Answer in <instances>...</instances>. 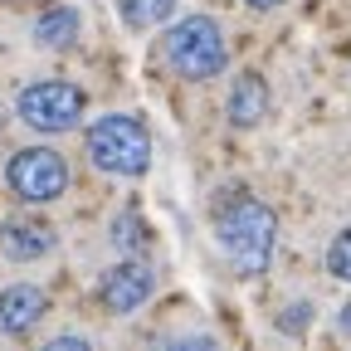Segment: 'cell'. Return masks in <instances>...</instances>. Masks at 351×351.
I'll return each instance as SVG.
<instances>
[{"label": "cell", "instance_id": "52a82bcc", "mask_svg": "<svg viewBox=\"0 0 351 351\" xmlns=\"http://www.w3.org/2000/svg\"><path fill=\"white\" fill-rule=\"evenodd\" d=\"M44 313H49V298H44L34 283H10V288H0V332H5V337L34 332Z\"/></svg>", "mask_w": 351, "mask_h": 351}, {"label": "cell", "instance_id": "4fadbf2b", "mask_svg": "<svg viewBox=\"0 0 351 351\" xmlns=\"http://www.w3.org/2000/svg\"><path fill=\"white\" fill-rule=\"evenodd\" d=\"M112 244H117V249H142V244H147L142 219H137V215H117V219H112Z\"/></svg>", "mask_w": 351, "mask_h": 351}, {"label": "cell", "instance_id": "9c48e42d", "mask_svg": "<svg viewBox=\"0 0 351 351\" xmlns=\"http://www.w3.org/2000/svg\"><path fill=\"white\" fill-rule=\"evenodd\" d=\"M0 249L10 258H39L54 249V230L49 225H34V219H10L5 230H0Z\"/></svg>", "mask_w": 351, "mask_h": 351}, {"label": "cell", "instance_id": "e0dca14e", "mask_svg": "<svg viewBox=\"0 0 351 351\" xmlns=\"http://www.w3.org/2000/svg\"><path fill=\"white\" fill-rule=\"evenodd\" d=\"M341 322H346V327H351V307H346V317H341Z\"/></svg>", "mask_w": 351, "mask_h": 351}, {"label": "cell", "instance_id": "8fae6325", "mask_svg": "<svg viewBox=\"0 0 351 351\" xmlns=\"http://www.w3.org/2000/svg\"><path fill=\"white\" fill-rule=\"evenodd\" d=\"M117 10L132 29H152V25H166L171 10H176V0H117Z\"/></svg>", "mask_w": 351, "mask_h": 351}, {"label": "cell", "instance_id": "277c9868", "mask_svg": "<svg viewBox=\"0 0 351 351\" xmlns=\"http://www.w3.org/2000/svg\"><path fill=\"white\" fill-rule=\"evenodd\" d=\"M88 98H83V88L73 83H59V78H44V83H29L25 93L15 98V112L29 132H69L78 127Z\"/></svg>", "mask_w": 351, "mask_h": 351}, {"label": "cell", "instance_id": "6da1fadb", "mask_svg": "<svg viewBox=\"0 0 351 351\" xmlns=\"http://www.w3.org/2000/svg\"><path fill=\"white\" fill-rule=\"evenodd\" d=\"M215 239L244 278H258L274 258V244H278V215L254 195H234L215 215Z\"/></svg>", "mask_w": 351, "mask_h": 351}, {"label": "cell", "instance_id": "7a4b0ae2", "mask_svg": "<svg viewBox=\"0 0 351 351\" xmlns=\"http://www.w3.org/2000/svg\"><path fill=\"white\" fill-rule=\"evenodd\" d=\"M88 161L108 176H147L152 166V132L132 112H108L88 127Z\"/></svg>", "mask_w": 351, "mask_h": 351}, {"label": "cell", "instance_id": "2e32d148", "mask_svg": "<svg viewBox=\"0 0 351 351\" xmlns=\"http://www.w3.org/2000/svg\"><path fill=\"white\" fill-rule=\"evenodd\" d=\"M249 5H254V10H278L283 0H249Z\"/></svg>", "mask_w": 351, "mask_h": 351}, {"label": "cell", "instance_id": "ba28073f", "mask_svg": "<svg viewBox=\"0 0 351 351\" xmlns=\"http://www.w3.org/2000/svg\"><path fill=\"white\" fill-rule=\"evenodd\" d=\"M269 117V83L258 73H239L234 93H230V122L234 127H258Z\"/></svg>", "mask_w": 351, "mask_h": 351}, {"label": "cell", "instance_id": "8992f818", "mask_svg": "<svg viewBox=\"0 0 351 351\" xmlns=\"http://www.w3.org/2000/svg\"><path fill=\"white\" fill-rule=\"evenodd\" d=\"M152 288H156V274L147 269V263H137V258H122L117 269H108V274H103L98 298H103V307H108V313L127 317V313H137V307L152 298Z\"/></svg>", "mask_w": 351, "mask_h": 351}, {"label": "cell", "instance_id": "9a60e30c", "mask_svg": "<svg viewBox=\"0 0 351 351\" xmlns=\"http://www.w3.org/2000/svg\"><path fill=\"white\" fill-rule=\"evenodd\" d=\"M49 351H88V337H54Z\"/></svg>", "mask_w": 351, "mask_h": 351}, {"label": "cell", "instance_id": "7c38bea8", "mask_svg": "<svg viewBox=\"0 0 351 351\" xmlns=\"http://www.w3.org/2000/svg\"><path fill=\"white\" fill-rule=\"evenodd\" d=\"M327 274L351 283V230H341L332 244H327Z\"/></svg>", "mask_w": 351, "mask_h": 351}, {"label": "cell", "instance_id": "5bb4252c", "mask_svg": "<svg viewBox=\"0 0 351 351\" xmlns=\"http://www.w3.org/2000/svg\"><path fill=\"white\" fill-rule=\"evenodd\" d=\"M307 322H313V307H307V302H293L288 313L278 317V327H283V332H307Z\"/></svg>", "mask_w": 351, "mask_h": 351}, {"label": "cell", "instance_id": "ac0fdd59", "mask_svg": "<svg viewBox=\"0 0 351 351\" xmlns=\"http://www.w3.org/2000/svg\"><path fill=\"white\" fill-rule=\"evenodd\" d=\"M15 5H25V0H15Z\"/></svg>", "mask_w": 351, "mask_h": 351}, {"label": "cell", "instance_id": "30bf717a", "mask_svg": "<svg viewBox=\"0 0 351 351\" xmlns=\"http://www.w3.org/2000/svg\"><path fill=\"white\" fill-rule=\"evenodd\" d=\"M73 39H78V10H69V5H49L34 20V44L39 49H69Z\"/></svg>", "mask_w": 351, "mask_h": 351}, {"label": "cell", "instance_id": "3957f363", "mask_svg": "<svg viewBox=\"0 0 351 351\" xmlns=\"http://www.w3.org/2000/svg\"><path fill=\"white\" fill-rule=\"evenodd\" d=\"M166 64L191 78V83H205V78H219L230 64V49H225V29H219L210 15H186L166 29Z\"/></svg>", "mask_w": 351, "mask_h": 351}, {"label": "cell", "instance_id": "5b68a950", "mask_svg": "<svg viewBox=\"0 0 351 351\" xmlns=\"http://www.w3.org/2000/svg\"><path fill=\"white\" fill-rule=\"evenodd\" d=\"M5 181L20 200L29 205H49L69 191V166L54 147H25L10 156V171H5Z\"/></svg>", "mask_w": 351, "mask_h": 351}]
</instances>
